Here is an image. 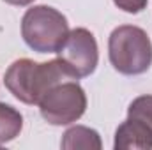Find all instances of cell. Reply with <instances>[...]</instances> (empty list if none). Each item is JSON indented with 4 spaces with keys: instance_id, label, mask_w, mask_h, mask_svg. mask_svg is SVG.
Returning <instances> with one entry per match:
<instances>
[{
    "instance_id": "obj_1",
    "label": "cell",
    "mask_w": 152,
    "mask_h": 150,
    "mask_svg": "<svg viewBox=\"0 0 152 150\" xmlns=\"http://www.w3.org/2000/svg\"><path fill=\"white\" fill-rule=\"evenodd\" d=\"M76 79L60 58L50 62H34L30 58L14 60L5 71V88L23 104H39L42 95L62 81ZM78 81V79H76Z\"/></svg>"
},
{
    "instance_id": "obj_8",
    "label": "cell",
    "mask_w": 152,
    "mask_h": 150,
    "mask_svg": "<svg viewBox=\"0 0 152 150\" xmlns=\"http://www.w3.org/2000/svg\"><path fill=\"white\" fill-rule=\"evenodd\" d=\"M23 129V117L11 104L0 103V145L12 141Z\"/></svg>"
},
{
    "instance_id": "obj_10",
    "label": "cell",
    "mask_w": 152,
    "mask_h": 150,
    "mask_svg": "<svg viewBox=\"0 0 152 150\" xmlns=\"http://www.w3.org/2000/svg\"><path fill=\"white\" fill-rule=\"evenodd\" d=\"M113 4L118 9H122L124 12L138 14V12H142V11L147 7L149 0H113Z\"/></svg>"
},
{
    "instance_id": "obj_2",
    "label": "cell",
    "mask_w": 152,
    "mask_h": 150,
    "mask_svg": "<svg viewBox=\"0 0 152 150\" xmlns=\"http://www.w3.org/2000/svg\"><path fill=\"white\" fill-rule=\"evenodd\" d=\"M108 57L113 69L120 74H143L152 66V42L143 28L120 25L110 34Z\"/></svg>"
},
{
    "instance_id": "obj_6",
    "label": "cell",
    "mask_w": 152,
    "mask_h": 150,
    "mask_svg": "<svg viewBox=\"0 0 152 150\" xmlns=\"http://www.w3.org/2000/svg\"><path fill=\"white\" fill-rule=\"evenodd\" d=\"M115 150H151L152 134L134 118H126L115 131Z\"/></svg>"
},
{
    "instance_id": "obj_9",
    "label": "cell",
    "mask_w": 152,
    "mask_h": 150,
    "mask_svg": "<svg viewBox=\"0 0 152 150\" xmlns=\"http://www.w3.org/2000/svg\"><path fill=\"white\" fill-rule=\"evenodd\" d=\"M127 117L138 120L152 134V95L136 97L127 108Z\"/></svg>"
},
{
    "instance_id": "obj_4",
    "label": "cell",
    "mask_w": 152,
    "mask_h": 150,
    "mask_svg": "<svg viewBox=\"0 0 152 150\" xmlns=\"http://www.w3.org/2000/svg\"><path fill=\"white\" fill-rule=\"evenodd\" d=\"M37 106L41 117L48 124L69 125L83 117L87 110V95L76 79H69L51 87Z\"/></svg>"
},
{
    "instance_id": "obj_3",
    "label": "cell",
    "mask_w": 152,
    "mask_h": 150,
    "mask_svg": "<svg viewBox=\"0 0 152 150\" xmlns=\"http://www.w3.org/2000/svg\"><path fill=\"white\" fill-rule=\"evenodd\" d=\"M69 36L66 16L50 5H34L21 18V37L37 53H57Z\"/></svg>"
},
{
    "instance_id": "obj_11",
    "label": "cell",
    "mask_w": 152,
    "mask_h": 150,
    "mask_svg": "<svg viewBox=\"0 0 152 150\" xmlns=\"http://www.w3.org/2000/svg\"><path fill=\"white\" fill-rule=\"evenodd\" d=\"M5 4H11V5H18V7H23V5H30L34 0H4Z\"/></svg>"
},
{
    "instance_id": "obj_5",
    "label": "cell",
    "mask_w": 152,
    "mask_h": 150,
    "mask_svg": "<svg viewBox=\"0 0 152 150\" xmlns=\"http://www.w3.org/2000/svg\"><path fill=\"white\" fill-rule=\"evenodd\" d=\"M57 58L67 67V71L76 79L90 76L99 62V48L94 34L87 28L69 30V36L64 41L62 48L57 51Z\"/></svg>"
},
{
    "instance_id": "obj_7",
    "label": "cell",
    "mask_w": 152,
    "mask_h": 150,
    "mask_svg": "<svg viewBox=\"0 0 152 150\" xmlns=\"http://www.w3.org/2000/svg\"><path fill=\"white\" fill-rule=\"evenodd\" d=\"M60 147L64 150H101L103 141L96 129L85 125H75L64 133Z\"/></svg>"
}]
</instances>
